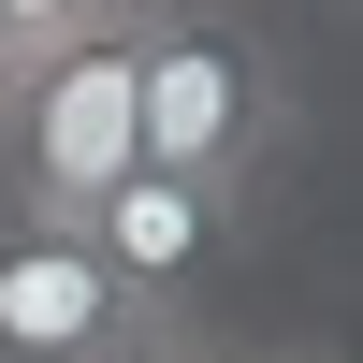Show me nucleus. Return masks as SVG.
I'll use <instances>...</instances> for the list:
<instances>
[{
	"label": "nucleus",
	"instance_id": "1",
	"mask_svg": "<svg viewBox=\"0 0 363 363\" xmlns=\"http://www.w3.org/2000/svg\"><path fill=\"white\" fill-rule=\"evenodd\" d=\"M131 102H145V160L160 174L262 189V160L291 145V58L233 0H145L131 15Z\"/></svg>",
	"mask_w": 363,
	"mask_h": 363
},
{
	"label": "nucleus",
	"instance_id": "2",
	"mask_svg": "<svg viewBox=\"0 0 363 363\" xmlns=\"http://www.w3.org/2000/svg\"><path fill=\"white\" fill-rule=\"evenodd\" d=\"M145 174V102H131V29L116 44H58L0 73V218L87 233Z\"/></svg>",
	"mask_w": 363,
	"mask_h": 363
},
{
	"label": "nucleus",
	"instance_id": "3",
	"mask_svg": "<svg viewBox=\"0 0 363 363\" xmlns=\"http://www.w3.org/2000/svg\"><path fill=\"white\" fill-rule=\"evenodd\" d=\"M160 320L102 277V247L58 218H0V363H116Z\"/></svg>",
	"mask_w": 363,
	"mask_h": 363
},
{
	"label": "nucleus",
	"instance_id": "4",
	"mask_svg": "<svg viewBox=\"0 0 363 363\" xmlns=\"http://www.w3.org/2000/svg\"><path fill=\"white\" fill-rule=\"evenodd\" d=\"M233 233H247V189H203V174H160V160H145L131 189H116L102 218H87V247H102V277H116V291H131V306L174 335L189 277L233 247Z\"/></svg>",
	"mask_w": 363,
	"mask_h": 363
},
{
	"label": "nucleus",
	"instance_id": "5",
	"mask_svg": "<svg viewBox=\"0 0 363 363\" xmlns=\"http://www.w3.org/2000/svg\"><path fill=\"white\" fill-rule=\"evenodd\" d=\"M145 0H0V44L15 58H58V44H116Z\"/></svg>",
	"mask_w": 363,
	"mask_h": 363
},
{
	"label": "nucleus",
	"instance_id": "6",
	"mask_svg": "<svg viewBox=\"0 0 363 363\" xmlns=\"http://www.w3.org/2000/svg\"><path fill=\"white\" fill-rule=\"evenodd\" d=\"M116 363H218V349H189V335H145V349H116Z\"/></svg>",
	"mask_w": 363,
	"mask_h": 363
},
{
	"label": "nucleus",
	"instance_id": "7",
	"mask_svg": "<svg viewBox=\"0 0 363 363\" xmlns=\"http://www.w3.org/2000/svg\"><path fill=\"white\" fill-rule=\"evenodd\" d=\"M233 363H291V349H233Z\"/></svg>",
	"mask_w": 363,
	"mask_h": 363
},
{
	"label": "nucleus",
	"instance_id": "8",
	"mask_svg": "<svg viewBox=\"0 0 363 363\" xmlns=\"http://www.w3.org/2000/svg\"><path fill=\"white\" fill-rule=\"evenodd\" d=\"M0 73H15V44H0Z\"/></svg>",
	"mask_w": 363,
	"mask_h": 363
}]
</instances>
